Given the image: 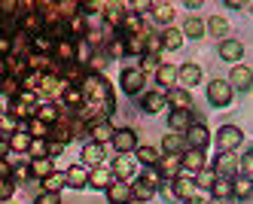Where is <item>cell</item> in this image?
<instances>
[{"mask_svg":"<svg viewBox=\"0 0 253 204\" xmlns=\"http://www.w3.org/2000/svg\"><path fill=\"white\" fill-rule=\"evenodd\" d=\"M43 186H46V192H61L64 186H67V174H49L46 180H43Z\"/></svg>","mask_w":253,"mask_h":204,"instance_id":"ab89813d","label":"cell"},{"mask_svg":"<svg viewBox=\"0 0 253 204\" xmlns=\"http://www.w3.org/2000/svg\"><path fill=\"white\" fill-rule=\"evenodd\" d=\"M37 110H40V104H37V95H34V91H22L19 98H12L9 101V110L6 113L9 116H19V119H34L37 116Z\"/></svg>","mask_w":253,"mask_h":204,"instance_id":"7a4b0ae2","label":"cell"},{"mask_svg":"<svg viewBox=\"0 0 253 204\" xmlns=\"http://www.w3.org/2000/svg\"><path fill=\"white\" fill-rule=\"evenodd\" d=\"M77 52H80V40H58L55 43V52H52V58L61 61V64H74L77 61Z\"/></svg>","mask_w":253,"mask_h":204,"instance_id":"30bf717a","label":"cell"},{"mask_svg":"<svg viewBox=\"0 0 253 204\" xmlns=\"http://www.w3.org/2000/svg\"><path fill=\"white\" fill-rule=\"evenodd\" d=\"M162 195H165V198H171V201L177 198V195H174V180H165V183H162Z\"/></svg>","mask_w":253,"mask_h":204,"instance_id":"11a10c76","label":"cell"},{"mask_svg":"<svg viewBox=\"0 0 253 204\" xmlns=\"http://www.w3.org/2000/svg\"><path fill=\"white\" fill-rule=\"evenodd\" d=\"M213 171H216V177L232 180L235 174H241V159L235 156V153H216V159H213Z\"/></svg>","mask_w":253,"mask_h":204,"instance_id":"277c9868","label":"cell"},{"mask_svg":"<svg viewBox=\"0 0 253 204\" xmlns=\"http://www.w3.org/2000/svg\"><path fill=\"white\" fill-rule=\"evenodd\" d=\"M61 98H64V104H67L70 110H74V113H80V110L85 107V91H83L80 85H67Z\"/></svg>","mask_w":253,"mask_h":204,"instance_id":"44dd1931","label":"cell"},{"mask_svg":"<svg viewBox=\"0 0 253 204\" xmlns=\"http://www.w3.org/2000/svg\"><path fill=\"white\" fill-rule=\"evenodd\" d=\"M12 192H15V180H12V177H3V183H0V198L9 201Z\"/></svg>","mask_w":253,"mask_h":204,"instance_id":"f907efd6","label":"cell"},{"mask_svg":"<svg viewBox=\"0 0 253 204\" xmlns=\"http://www.w3.org/2000/svg\"><path fill=\"white\" fill-rule=\"evenodd\" d=\"M241 177L253 180V150H247V153H244V159H241Z\"/></svg>","mask_w":253,"mask_h":204,"instance_id":"681fc988","label":"cell"},{"mask_svg":"<svg viewBox=\"0 0 253 204\" xmlns=\"http://www.w3.org/2000/svg\"><path fill=\"white\" fill-rule=\"evenodd\" d=\"M180 171H183V156H162L159 162V174L165 180H177Z\"/></svg>","mask_w":253,"mask_h":204,"instance_id":"9a60e30c","label":"cell"},{"mask_svg":"<svg viewBox=\"0 0 253 204\" xmlns=\"http://www.w3.org/2000/svg\"><path fill=\"white\" fill-rule=\"evenodd\" d=\"M28 134H31V137H43V140H49V134H52V125L34 116V119L28 122Z\"/></svg>","mask_w":253,"mask_h":204,"instance_id":"f546056e","label":"cell"},{"mask_svg":"<svg viewBox=\"0 0 253 204\" xmlns=\"http://www.w3.org/2000/svg\"><path fill=\"white\" fill-rule=\"evenodd\" d=\"M159 186H162V174H159V168H147V171L137 177V183H134V198H143V201H147Z\"/></svg>","mask_w":253,"mask_h":204,"instance_id":"3957f363","label":"cell"},{"mask_svg":"<svg viewBox=\"0 0 253 204\" xmlns=\"http://www.w3.org/2000/svg\"><path fill=\"white\" fill-rule=\"evenodd\" d=\"M64 174H67V186H74V189L88 186V180H92V171H85V164H70Z\"/></svg>","mask_w":253,"mask_h":204,"instance_id":"e0dca14e","label":"cell"},{"mask_svg":"<svg viewBox=\"0 0 253 204\" xmlns=\"http://www.w3.org/2000/svg\"><path fill=\"white\" fill-rule=\"evenodd\" d=\"M192 125H195L192 110H171V113H168V128L174 134H186Z\"/></svg>","mask_w":253,"mask_h":204,"instance_id":"ba28073f","label":"cell"},{"mask_svg":"<svg viewBox=\"0 0 253 204\" xmlns=\"http://www.w3.org/2000/svg\"><path fill=\"white\" fill-rule=\"evenodd\" d=\"M241 140H244V134H241V128H235V125H223L220 131H216V146H220V153H235V146Z\"/></svg>","mask_w":253,"mask_h":204,"instance_id":"8992f818","label":"cell"},{"mask_svg":"<svg viewBox=\"0 0 253 204\" xmlns=\"http://www.w3.org/2000/svg\"><path fill=\"white\" fill-rule=\"evenodd\" d=\"M34 204H61V198H58V192H40Z\"/></svg>","mask_w":253,"mask_h":204,"instance_id":"f5cc1de1","label":"cell"},{"mask_svg":"<svg viewBox=\"0 0 253 204\" xmlns=\"http://www.w3.org/2000/svg\"><path fill=\"white\" fill-rule=\"evenodd\" d=\"M183 137H186V134H174V131H171L165 140H162V150H165V156H183V153H186V150H183Z\"/></svg>","mask_w":253,"mask_h":204,"instance_id":"484cf974","label":"cell"},{"mask_svg":"<svg viewBox=\"0 0 253 204\" xmlns=\"http://www.w3.org/2000/svg\"><path fill=\"white\" fill-rule=\"evenodd\" d=\"M140 107L147 110V113H162V110L168 107V95L165 91H147V95L140 98Z\"/></svg>","mask_w":253,"mask_h":204,"instance_id":"ac0fdd59","label":"cell"},{"mask_svg":"<svg viewBox=\"0 0 253 204\" xmlns=\"http://www.w3.org/2000/svg\"><path fill=\"white\" fill-rule=\"evenodd\" d=\"M168 104L174 110H192V95H189L186 88H171L168 91Z\"/></svg>","mask_w":253,"mask_h":204,"instance_id":"d4e9b609","label":"cell"},{"mask_svg":"<svg viewBox=\"0 0 253 204\" xmlns=\"http://www.w3.org/2000/svg\"><path fill=\"white\" fill-rule=\"evenodd\" d=\"M34 174H31V164H15L12 168V180H15V186H19V183H28Z\"/></svg>","mask_w":253,"mask_h":204,"instance_id":"7dc6e473","label":"cell"},{"mask_svg":"<svg viewBox=\"0 0 253 204\" xmlns=\"http://www.w3.org/2000/svg\"><path fill=\"white\" fill-rule=\"evenodd\" d=\"M31 143H34V137L28 134V125H22L19 131L9 137V150H12V153H28V150H31Z\"/></svg>","mask_w":253,"mask_h":204,"instance_id":"603a6c76","label":"cell"},{"mask_svg":"<svg viewBox=\"0 0 253 204\" xmlns=\"http://www.w3.org/2000/svg\"><path fill=\"white\" fill-rule=\"evenodd\" d=\"M12 134H15V122H12V116L6 113V116H3V137H12Z\"/></svg>","mask_w":253,"mask_h":204,"instance_id":"db71d44e","label":"cell"},{"mask_svg":"<svg viewBox=\"0 0 253 204\" xmlns=\"http://www.w3.org/2000/svg\"><path fill=\"white\" fill-rule=\"evenodd\" d=\"M128 204H147V201H143V198H131Z\"/></svg>","mask_w":253,"mask_h":204,"instance_id":"94428289","label":"cell"},{"mask_svg":"<svg viewBox=\"0 0 253 204\" xmlns=\"http://www.w3.org/2000/svg\"><path fill=\"white\" fill-rule=\"evenodd\" d=\"M134 156H137V162L147 164V168H159V162H162L153 146H137V153H134Z\"/></svg>","mask_w":253,"mask_h":204,"instance_id":"d6a6232c","label":"cell"},{"mask_svg":"<svg viewBox=\"0 0 253 204\" xmlns=\"http://www.w3.org/2000/svg\"><path fill=\"white\" fill-rule=\"evenodd\" d=\"M216 180H220V177H216L213 168H205L202 174H195V183H198L202 189H213V186H216Z\"/></svg>","mask_w":253,"mask_h":204,"instance_id":"7bdbcfd3","label":"cell"},{"mask_svg":"<svg viewBox=\"0 0 253 204\" xmlns=\"http://www.w3.org/2000/svg\"><path fill=\"white\" fill-rule=\"evenodd\" d=\"M250 195H253V180L238 177L235 180V198H250Z\"/></svg>","mask_w":253,"mask_h":204,"instance_id":"bcb514c9","label":"cell"},{"mask_svg":"<svg viewBox=\"0 0 253 204\" xmlns=\"http://www.w3.org/2000/svg\"><path fill=\"white\" fill-rule=\"evenodd\" d=\"M80 88L85 91V104L104 107V104L113 101V88H110V82H107L104 73H92V70H88V77H85V82Z\"/></svg>","mask_w":253,"mask_h":204,"instance_id":"6da1fadb","label":"cell"},{"mask_svg":"<svg viewBox=\"0 0 253 204\" xmlns=\"http://www.w3.org/2000/svg\"><path fill=\"white\" fill-rule=\"evenodd\" d=\"M61 150H64V143H58V140H49V159L61 156Z\"/></svg>","mask_w":253,"mask_h":204,"instance_id":"9f6ffc18","label":"cell"},{"mask_svg":"<svg viewBox=\"0 0 253 204\" xmlns=\"http://www.w3.org/2000/svg\"><path fill=\"white\" fill-rule=\"evenodd\" d=\"M159 25H168L171 28V18H174V6L171 3H153V12H150Z\"/></svg>","mask_w":253,"mask_h":204,"instance_id":"f1b7e54d","label":"cell"},{"mask_svg":"<svg viewBox=\"0 0 253 204\" xmlns=\"http://www.w3.org/2000/svg\"><path fill=\"white\" fill-rule=\"evenodd\" d=\"M183 204H208V201H202V198L195 195V198H189V201H183Z\"/></svg>","mask_w":253,"mask_h":204,"instance_id":"91938a15","label":"cell"},{"mask_svg":"<svg viewBox=\"0 0 253 204\" xmlns=\"http://www.w3.org/2000/svg\"><path fill=\"white\" fill-rule=\"evenodd\" d=\"M195 189H198V183H195L192 177H183V174H180V177L174 180V195H177V198H183V201L195 198Z\"/></svg>","mask_w":253,"mask_h":204,"instance_id":"7402d4cb","label":"cell"},{"mask_svg":"<svg viewBox=\"0 0 253 204\" xmlns=\"http://www.w3.org/2000/svg\"><path fill=\"white\" fill-rule=\"evenodd\" d=\"M186 140H189V146H195V150H205V146L211 143V134H208L205 122H195L189 131H186Z\"/></svg>","mask_w":253,"mask_h":204,"instance_id":"d6986e66","label":"cell"},{"mask_svg":"<svg viewBox=\"0 0 253 204\" xmlns=\"http://www.w3.org/2000/svg\"><path fill=\"white\" fill-rule=\"evenodd\" d=\"M113 146H116V153L119 156H128V153H137V134L131 131V128H119L116 137H113Z\"/></svg>","mask_w":253,"mask_h":204,"instance_id":"9c48e42d","label":"cell"},{"mask_svg":"<svg viewBox=\"0 0 253 204\" xmlns=\"http://www.w3.org/2000/svg\"><path fill=\"white\" fill-rule=\"evenodd\" d=\"M113 174H116L119 180H128V177L134 174V162H131L128 156H119V159L113 162Z\"/></svg>","mask_w":253,"mask_h":204,"instance_id":"4dcf8cb0","label":"cell"},{"mask_svg":"<svg viewBox=\"0 0 253 204\" xmlns=\"http://www.w3.org/2000/svg\"><path fill=\"white\" fill-rule=\"evenodd\" d=\"M229 85L238 88V91H250L253 88V70L244 67V64H235L232 67V77H229Z\"/></svg>","mask_w":253,"mask_h":204,"instance_id":"8fae6325","label":"cell"},{"mask_svg":"<svg viewBox=\"0 0 253 204\" xmlns=\"http://www.w3.org/2000/svg\"><path fill=\"white\" fill-rule=\"evenodd\" d=\"M183 168L192 171V174H202L208 168V159H205V150H195V146H189V150L183 153Z\"/></svg>","mask_w":253,"mask_h":204,"instance_id":"2e32d148","label":"cell"},{"mask_svg":"<svg viewBox=\"0 0 253 204\" xmlns=\"http://www.w3.org/2000/svg\"><path fill=\"white\" fill-rule=\"evenodd\" d=\"M143 80H147V73H143L140 67H125V70H122V77H119L125 95H137V91L143 88Z\"/></svg>","mask_w":253,"mask_h":204,"instance_id":"52a82bcc","label":"cell"},{"mask_svg":"<svg viewBox=\"0 0 253 204\" xmlns=\"http://www.w3.org/2000/svg\"><path fill=\"white\" fill-rule=\"evenodd\" d=\"M116 174H113V168H104V164H101V168H92V180H88V186H95V189H110L113 186V180Z\"/></svg>","mask_w":253,"mask_h":204,"instance_id":"ffe728a7","label":"cell"},{"mask_svg":"<svg viewBox=\"0 0 253 204\" xmlns=\"http://www.w3.org/2000/svg\"><path fill=\"white\" fill-rule=\"evenodd\" d=\"M80 9L83 12H107V3H98V0H85V3H80Z\"/></svg>","mask_w":253,"mask_h":204,"instance_id":"816d5d0a","label":"cell"},{"mask_svg":"<svg viewBox=\"0 0 253 204\" xmlns=\"http://www.w3.org/2000/svg\"><path fill=\"white\" fill-rule=\"evenodd\" d=\"M125 52L128 55H147V34H140V37H128V40H125Z\"/></svg>","mask_w":253,"mask_h":204,"instance_id":"1f68e13d","label":"cell"},{"mask_svg":"<svg viewBox=\"0 0 253 204\" xmlns=\"http://www.w3.org/2000/svg\"><path fill=\"white\" fill-rule=\"evenodd\" d=\"M180 82H183V85H198V82H202V67H198V64H183V67H180Z\"/></svg>","mask_w":253,"mask_h":204,"instance_id":"4316f807","label":"cell"},{"mask_svg":"<svg viewBox=\"0 0 253 204\" xmlns=\"http://www.w3.org/2000/svg\"><path fill=\"white\" fill-rule=\"evenodd\" d=\"M88 137H92L95 143H107V140L113 143V137H116V128L110 125V119H101V122H92V125H88Z\"/></svg>","mask_w":253,"mask_h":204,"instance_id":"7c38bea8","label":"cell"},{"mask_svg":"<svg viewBox=\"0 0 253 204\" xmlns=\"http://www.w3.org/2000/svg\"><path fill=\"white\" fill-rule=\"evenodd\" d=\"M162 49H165V40H162V34L147 31V55H159Z\"/></svg>","mask_w":253,"mask_h":204,"instance_id":"f6af8a7d","label":"cell"},{"mask_svg":"<svg viewBox=\"0 0 253 204\" xmlns=\"http://www.w3.org/2000/svg\"><path fill=\"white\" fill-rule=\"evenodd\" d=\"M37 119H43V122H49V125H55V122H61V113H58L55 104H40Z\"/></svg>","mask_w":253,"mask_h":204,"instance_id":"74e56055","label":"cell"},{"mask_svg":"<svg viewBox=\"0 0 253 204\" xmlns=\"http://www.w3.org/2000/svg\"><path fill=\"white\" fill-rule=\"evenodd\" d=\"M211 192H213V198H235V180L220 177V180H216V186H213Z\"/></svg>","mask_w":253,"mask_h":204,"instance_id":"e575fe53","label":"cell"},{"mask_svg":"<svg viewBox=\"0 0 253 204\" xmlns=\"http://www.w3.org/2000/svg\"><path fill=\"white\" fill-rule=\"evenodd\" d=\"M3 95L12 101V98H19L22 95V80L19 77H3Z\"/></svg>","mask_w":253,"mask_h":204,"instance_id":"b9f144b4","label":"cell"},{"mask_svg":"<svg viewBox=\"0 0 253 204\" xmlns=\"http://www.w3.org/2000/svg\"><path fill=\"white\" fill-rule=\"evenodd\" d=\"M83 162H85V164H92V168H101V164L107 162V150H104V143L88 140V143L83 146Z\"/></svg>","mask_w":253,"mask_h":204,"instance_id":"4fadbf2b","label":"cell"},{"mask_svg":"<svg viewBox=\"0 0 253 204\" xmlns=\"http://www.w3.org/2000/svg\"><path fill=\"white\" fill-rule=\"evenodd\" d=\"M247 12H253V3H247Z\"/></svg>","mask_w":253,"mask_h":204,"instance_id":"6125c7cd","label":"cell"},{"mask_svg":"<svg viewBox=\"0 0 253 204\" xmlns=\"http://www.w3.org/2000/svg\"><path fill=\"white\" fill-rule=\"evenodd\" d=\"M208 31L216 37V40H226V34H229V22H226L223 15H213L211 22H208Z\"/></svg>","mask_w":253,"mask_h":204,"instance_id":"d590c367","label":"cell"},{"mask_svg":"<svg viewBox=\"0 0 253 204\" xmlns=\"http://www.w3.org/2000/svg\"><path fill=\"white\" fill-rule=\"evenodd\" d=\"M31 174L40 177V183H43L49 174H55V164H52V159H34L31 162Z\"/></svg>","mask_w":253,"mask_h":204,"instance_id":"83f0119b","label":"cell"},{"mask_svg":"<svg viewBox=\"0 0 253 204\" xmlns=\"http://www.w3.org/2000/svg\"><path fill=\"white\" fill-rule=\"evenodd\" d=\"M226 6H229V9H247V3H238V0H229Z\"/></svg>","mask_w":253,"mask_h":204,"instance_id":"6f0895ef","label":"cell"},{"mask_svg":"<svg viewBox=\"0 0 253 204\" xmlns=\"http://www.w3.org/2000/svg\"><path fill=\"white\" fill-rule=\"evenodd\" d=\"M241 55H244V46L238 40H223L220 43V58L223 61H241Z\"/></svg>","mask_w":253,"mask_h":204,"instance_id":"cb8c5ba5","label":"cell"},{"mask_svg":"<svg viewBox=\"0 0 253 204\" xmlns=\"http://www.w3.org/2000/svg\"><path fill=\"white\" fill-rule=\"evenodd\" d=\"M177 77H180V70H177V67H171V64H162V67H159V73H156L159 85H165V88H168V85H174V80H177Z\"/></svg>","mask_w":253,"mask_h":204,"instance_id":"8d00e7d4","label":"cell"},{"mask_svg":"<svg viewBox=\"0 0 253 204\" xmlns=\"http://www.w3.org/2000/svg\"><path fill=\"white\" fill-rule=\"evenodd\" d=\"M143 73H150V70H156L159 73V67H162V61H159V55H143L140 58V64H137Z\"/></svg>","mask_w":253,"mask_h":204,"instance_id":"c3c4849f","label":"cell"},{"mask_svg":"<svg viewBox=\"0 0 253 204\" xmlns=\"http://www.w3.org/2000/svg\"><path fill=\"white\" fill-rule=\"evenodd\" d=\"M208 204H235V201H232V198H211Z\"/></svg>","mask_w":253,"mask_h":204,"instance_id":"680465c9","label":"cell"},{"mask_svg":"<svg viewBox=\"0 0 253 204\" xmlns=\"http://www.w3.org/2000/svg\"><path fill=\"white\" fill-rule=\"evenodd\" d=\"M202 34H205V22L198 15H189L186 22H183V37H195V40H198Z\"/></svg>","mask_w":253,"mask_h":204,"instance_id":"836d02e7","label":"cell"},{"mask_svg":"<svg viewBox=\"0 0 253 204\" xmlns=\"http://www.w3.org/2000/svg\"><path fill=\"white\" fill-rule=\"evenodd\" d=\"M232 95H235V88H232L229 82H223V80H213V82L208 85V101H211L213 107H229V104H232Z\"/></svg>","mask_w":253,"mask_h":204,"instance_id":"5b68a950","label":"cell"},{"mask_svg":"<svg viewBox=\"0 0 253 204\" xmlns=\"http://www.w3.org/2000/svg\"><path fill=\"white\" fill-rule=\"evenodd\" d=\"M162 40H165V49H180V46H183V31H177V28H165Z\"/></svg>","mask_w":253,"mask_h":204,"instance_id":"f35d334b","label":"cell"},{"mask_svg":"<svg viewBox=\"0 0 253 204\" xmlns=\"http://www.w3.org/2000/svg\"><path fill=\"white\" fill-rule=\"evenodd\" d=\"M31 159H49V140H43V137H34V143H31Z\"/></svg>","mask_w":253,"mask_h":204,"instance_id":"ee69618b","label":"cell"},{"mask_svg":"<svg viewBox=\"0 0 253 204\" xmlns=\"http://www.w3.org/2000/svg\"><path fill=\"white\" fill-rule=\"evenodd\" d=\"M107 198L113 204H128L134 198V186H128V180H116L110 189H107Z\"/></svg>","mask_w":253,"mask_h":204,"instance_id":"5bb4252c","label":"cell"},{"mask_svg":"<svg viewBox=\"0 0 253 204\" xmlns=\"http://www.w3.org/2000/svg\"><path fill=\"white\" fill-rule=\"evenodd\" d=\"M104 55H110V58H122V55H128V52H125V40H122V37L107 40L104 43Z\"/></svg>","mask_w":253,"mask_h":204,"instance_id":"60d3db41","label":"cell"}]
</instances>
